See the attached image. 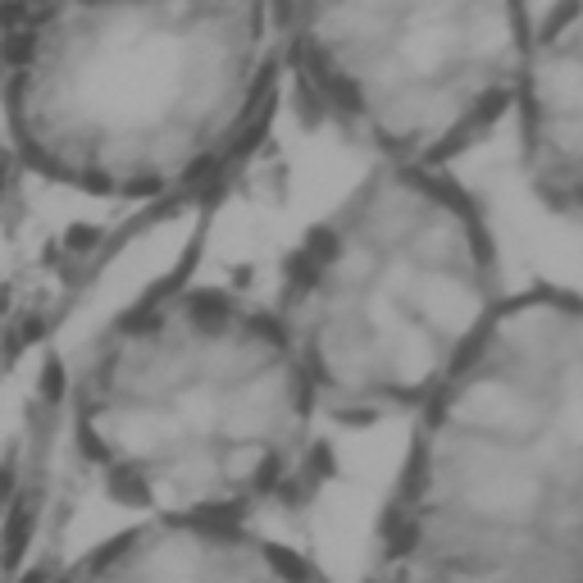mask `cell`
Listing matches in <instances>:
<instances>
[{
  "label": "cell",
  "instance_id": "6da1fadb",
  "mask_svg": "<svg viewBox=\"0 0 583 583\" xmlns=\"http://www.w3.org/2000/svg\"><path fill=\"white\" fill-rule=\"evenodd\" d=\"M324 429L274 306L219 283L123 310L73 388L78 461L128 520H274L324 483Z\"/></svg>",
  "mask_w": 583,
  "mask_h": 583
},
{
  "label": "cell",
  "instance_id": "7a4b0ae2",
  "mask_svg": "<svg viewBox=\"0 0 583 583\" xmlns=\"http://www.w3.org/2000/svg\"><path fill=\"white\" fill-rule=\"evenodd\" d=\"M297 0H0V119L23 169L155 201L242 133Z\"/></svg>",
  "mask_w": 583,
  "mask_h": 583
},
{
  "label": "cell",
  "instance_id": "3957f363",
  "mask_svg": "<svg viewBox=\"0 0 583 583\" xmlns=\"http://www.w3.org/2000/svg\"><path fill=\"white\" fill-rule=\"evenodd\" d=\"M497 237L456 169L369 164L283 256L269 306L328 424L415 420L506 306Z\"/></svg>",
  "mask_w": 583,
  "mask_h": 583
},
{
  "label": "cell",
  "instance_id": "277c9868",
  "mask_svg": "<svg viewBox=\"0 0 583 583\" xmlns=\"http://www.w3.org/2000/svg\"><path fill=\"white\" fill-rule=\"evenodd\" d=\"M506 547L583 561V292H511L410 420L379 552Z\"/></svg>",
  "mask_w": 583,
  "mask_h": 583
},
{
  "label": "cell",
  "instance_id": "5b68a950",
  "mask_svg": "<svg viewBox=\"0 0 583 583\" xmlns=\"http://www.w3.org/2000/svg\"><path fill=\"white\" fill-rule=\"evenodd\" d=\"M533 28V0H297L283 73L369 164L456 169L515 128Z\"/></svg>",
  "mask_w": 583,
  "mask_h": 583
},
{
  "label": "cell",
  "instance_id": "8992f818",
  "mask_svg": "<svg viewBox=\"0 0 583 583\" xmlns=\"http://www.w3.org/2000/svg\"><path fill=\"white\" fill-rule=\"evenodd\" d=\"M51 583H333L265 524L128 520Z\"/></svg>",
  "mask_w": 583,
  "mask_h": 583
},
{
  "label": "cell",
  "instance_id": "52a82bcc",
  "mask_svg": "<svg viewBox=\"0 0 583 583\" xmlns=\"http://www.w3.org/2000/svg\"><path fill=\"white\" fill-rule=\"evenodd\" d=\"M515 137L533 192L583 228V0L538 5Z\"/></svg>",
  "mask_w": 583,
  "mask_h": 583
},
{
  "label": "cell",
  "instance_id": "ba28073f",
  "mask_svg": "<svg viewBox=\"0 0 583 583\" xmlns=\"http://www.w3.org/2000/svg\"><path fill=\"white\" fill-rule=\"evenodd\" d=\"M369 583H583V561L506 547L374 552Z\"/></svg>",
  "mask_w": 583,
  "mask_h": 583
}]
</instances>
